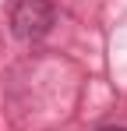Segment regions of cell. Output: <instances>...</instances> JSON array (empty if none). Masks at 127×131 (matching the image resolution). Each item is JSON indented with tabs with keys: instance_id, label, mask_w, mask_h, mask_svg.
Instances as JSON below:
<instances>
[{
	"instance_id": "6da1fadb",
	"label": "cell",
	"mask_w": 127,
	"mask_h": 131,
	"mask_svg": "<svg viewBox=\"0 0 127 131\" xmlns=\"http://www.w3.org/2000/svg\"><path fill=\"white\" fill-rule=\"evenodd\" d=\"M57 21V7L53 0H18L11 11V32L18 39H42Z\"/></svg>"
},
{
	"instance_id": "7a4b0ae2",
	"label": "cell",
	"mask_w": 127,
	"mask_h": 131,
	"mask_svg": "<svg viewBox=\"0 0 127 131\" xmlns=\"http://www.w3.org/2000/svg\"><path fill=\"white\" fill-rule=\"evenodd\" d=\"M103 131H127V128H103Z\"/></svg>"
}]
</instances>
